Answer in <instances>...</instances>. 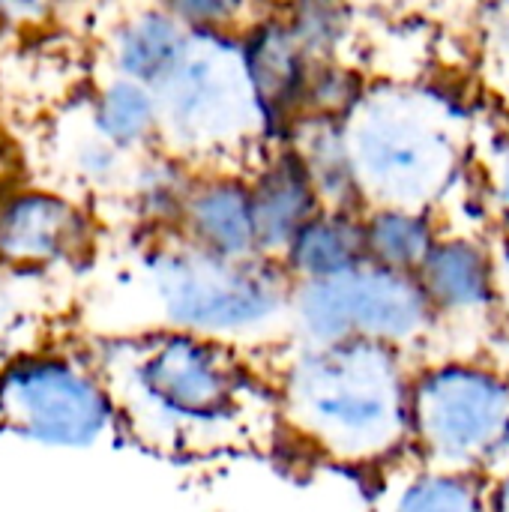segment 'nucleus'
<instances>
[{
    "mask_svg": "<svg viewBox=\"0 0 509 512\" xmlns=\"http://www.w3.org/2000/svg\"><path fill=\"white\" fill-rule=\"evenodd\" d=\"M411 384L399 348L300 345L273 384L279 414L336 459H378L411 438Z\"/></svg>",
    "mask_w": 509,
    "mask_h": 512,
    "instance_id": "2",
    "label": "nucleus"
},
{
    "mask_svg": "<svg viewBox=\"0 0 509 512\" xmlns=\"http://www.w3.org/2000/svg\"><path fill=\"white\" fill-rule=\"evenodd\" d=\"M135 285L156 318L153 330L228 345L288 318L294 291L291 276L276 261L219 258L177 237H165L141 252Z\"/></svg>",
    "mask_w": 509,
    "mask_h": 512,
    "instance_id": "4",
    "label": "nucleus"
},
{
    "mask_svg": "<svg viewBox=\"0 0 509 512\" xmlns=\"http://www.w3.org/2000/svg\"><path fill=\"white\" fill-rule=\"evenodd\" d=\"M288 321L300 345L375 342L399 351L426 339L438 324L417 276L375 264L339 279L294 285Z\"/></svg>",
    "mask_w": 509,
    "mask_h": 512,
    "instance_id": "7",
    "label": "nucleus"
},
{
    "mask_svg": "<svg viewBox=\"0 0 509 512\" xmlns=\"http://www.w3.org/2000/svg\"><path fill=\"white\" fill-rule=\"evenodd\" d=\"M159 144L183 159H222L246 150L267 129L249 81L243 42L192 30L189 51L156 90Z\"/></svg>",
    "mask_w": 509,
    "mask_h": 512,
    "instance_id": "5",
    "label": "nucleus"
},
{
    "mask_svg": "<svg viewBox=\"0 0 509 512\" xmlns=\"http://www.w3.org/2000/svg\"><path fill=\"white\" fill-rule=\"evenodd\" d=\"M366 264L363 216L336 210H321L282 258V267L294 285L339 279Z\"/></svg>",
    "mask_w": 509,
    "mask_h": 512,
    "instance_id": "15",
    "label": "nucleus"
},
{
    "mask_svg": "<svg viewBox=\"0 0 509 512\" xmlns=\"http://www.w3.org/2000/svg\"><path fill=\"white\" fill-rule=\"evenodd\" d=\"M495 309H501L504 324L509 330V258L498 261V306Z\"/></svg>",
    "mask_w": 509,
    "mask_h": 512,
    "instance_id": "23",
    "label": "nucleus"
},
{
    "mask_svg": "<svg viewBox=\"0 0 509 512\" xmlns=\"http://www.w3.org/2000/svg\"><path fill=\"white\" fill-rule=\"evenodd\" d=\"M390 512H489V486L477 474L426 468L402 486Z\"/></svg>",
    "mask_w": 509,
    "mask_h": 512,
    "instance_id": "19",
    "label": "nucleus"
},
{
    "mask_svg": "<svg viewBox=\"0 0 509 512\" xmlns=\"http://www.w3.org/2000/svg\"><path fill=\"white\" fill-rule=\"evenodd\" d=\"M417 282L435 318H471L498 306V258L474 237H438Z\"/></svg>",
    "mask_w": 509,
    "mask_h": 512,
    "instance_id": "13",
    "label": "nucleus"
},
{
    "mask_svg": "<svg viewBox=\"0 0 509 512\" xmlns=\"http://www.w3.org/2000/svg\"><path fill=\"white\" fill-rule=\"evenodd\" d=\"M342 126L366 210L429 213L465 159L462 117L426 90H369Z\"/></svg>",
    "mask_w": 509,
    "mask_h": 512,
    "instance_id": "3",
    "label": "nucleus"
},
{
    "mask_svg": "<svg viewBox=\"0 0 509 512\" xmlns=\"http://www.w3.org/2000/svg\"><path fill=\"white\" fill-rule=\"evenodd\" d=\"M87 120L105 141L132 156L159 147L156 93L120 75H111L93 90L87 102Z\"/></svg>",
    "mask_w": 509,
    "mask_h": 512,
    "instance_id": "17",
    "label": "nucleus"
},
{
    "mask_svg": "<svg viewBox=\"0 0 509 512\" xmlns=\"http://www.w3.org/2000/svg\"><path fill=\"white\" fill-rule=\"evenodd\" d=\"M0 432H3V426H0Z\"/></svg>",
    "mask_w": 509,
    "mask_h": 512,
    "instance_id": "24",
    "label": "nucleus"
},
{
    "mask_svg": "<svg viewBox=\"0 0 509 512\" xmlns=\"http://www.w3.org/2000/svg\"><path fill=\"white\" fill-rule=\"evenodd\" d=\"M486 192H489L492 210L498 213L504 231L509 234V132L495 144L486 162Z\"/></svg>",
    "mask_w": 509,
    "mask_h": 512,
    "instance_id": "21",
    "label": "nucleus"
},
{
    "mask_svg": "<svg viewBox=\"0 0 509 512\" xmlns=\"http://www.w3.org/2000/svg\"><path fill=\"white\" fill-rule=\"evenodd\" d=\"M363 243L369 264L417 276L420 264L438 243V231L429 213L375 207L363 213Z\"/></svg>",
    "mask_w": 509,
    "mask_h": 512,
    "instance_id": "18",
    "label": "nucleus"
},
{
    "mask_svg": "<svg viewBox=\"0 0 509 512\" xmlns=\"http://www.w3.org/2000/svg\"><path fill=\"white\" fill-rule=\"evenodd\" d=\"M192 30L168 6L129 9L108 36L114 75L156 90L183 63Z\"/></svg>",
    "mask_w": 509,
    "mask_h": 512,
    "instance_id": "14",
    "label": "nucleus"
},
{
    "mask_svg": "<svg viewBox=\"0 0 509 512\" xmlns=\"http://www.w3.org/2000/svg\"><path fill=\"white\" fill-rule=\"evenodd\" d=\"M189 30L198 33H222L231 36L240 18L249 15L246 3H228V0H189V3H165Z\"/></svg>",
    "mask_w": 509,
    "mask_h": 512,
    "instance_id": "20",
    "label": "nucleus"
},
{
    "mask_svg": "<svg viewBox=\"0 0 509 512\" xmlns=\"http://www.w3.org/2000/svg\"><path fill=\"white\" fill-rule=\"evenodd\" d=\"M243 54L267 129L291 135L300 126L306 93L321 60L300 45L282 15L252 27L243 39Z\"/></svg>",
    "mask_w": 509,
    "mask_h": 512,
    "instance_id": "11",
    "label": "nucleus"
},
{
    "mask_svg": "<svg viewBox=\"0 0 509 512\" xmlns=\"http://www.w3.org/2000/svg\"><path fill=\"white\" fill-rule=\"evenodd\" d=\"M96 228L90 213L51 189H18L0 198V267L39 270L84 264Z\"/></svg>",
    "mask_w": 509,
    "mask_h": 512,
    "instance_id": "9",
    "label": "nucleus"
},
{
    "mask_svg": "<svg viewBox=\"0 0 509 512\" xmlns=\"http://www.w3.org/2000/svg\"><path fill=\"white\" fill-rule=\"evenodd\" d=\"M291 150L303 162L324 210L336 213H366L357 171L351 162L348 138L342 120H312L300 123L291 135Z\"/></svg>",
    "mask_w": 509,
    "mask_h": 512,
    "instance_id": "16",
    "label": "nucleus"
},
{
    "mask_svg": "<svg viewBox=\"0 0 509 512\" xmlns=\"http://www.w3.org/2000/svg\"><path fill=\"white\" fill-rule=\"evenodd\" d=\"M93 366L117 420L159 453L204 456L246 447L279 414L264 384L234 345L171 330L108 336Z\"/></svg>",
    "mask_w": 509,
    "mask_h": 512,
    "instance_id": "1",
    "label": "nucleus"
},
{
    "mask_svg": "<svg viewBox=\"0 0 509 512\" xmlns=\"http://www.w3.org/2000/svg\"><path fill=\"white\" fill-rule=\"evenodd\" d=\"M165 228L171 237L219 258H261L252 225L249 180L222 168L189 174Z\"/></svg>",
    "mask_w": 509,
    "mask_h": 512,
    "instance_id": "10",
    "label": "nucleus"
},
{
    "mask_svg": "<svg viewBox=\"0 0 509 512\" xmlns=\"http://www.w3.org/2000/svg\"><path fill=\"white\" fill-rule=\"evenodd\" d=\"M411 441L429 471L477 474L509 453V378L504 372L447 360L411 384Z\"/></svg>",
    "mask_w": 509,
    "mask_h": 512,
    "instance_id": "6",
    "label": "nucleus"
},
{
    "mask_svg": "<svg viewBox=\"0 0 509 512\" xmlns=\"http://www.w3.org/2000/svg\"><path fill=\"white\" fill-rule=\"evenodd\" d=\"M117 423L93 366L57 351L18 354L0 369V426L48 447H93Z\"/></svg>",
    "mask_w": 509,
    "mask_h": 512,
    "instance_id": "8",
    "label": "nucleus"
},
{
    "mask_svg": "<svg viewBox=\"0 0 509 512\" xmlns=\"http://www.w3.org/2000/svg\"><path fill=\"white\" fill-rule=\"evenodd\" d=\"M489 512H509V471L489 486Z\"/></svg>",
    "mask_w": 509,
    "mask_h": 512,
    "instance_id": "22",
    "label": "nucleus"
},
{
    "mask_svg": "<svg viewBox=\"0 0 509 512\" xmlns=\"http://www.w3.org/2000/svg\"><path fill=\"white\" fill-rule=\"evenodd\" d=\"M249 204L258 255L282 264L297 234L324 210L321 198L291 147L267 156L249 177Z\"/></svg>",
    "mask_w": 509,
    "mask_h": 512,
    "instance_id": "12",
    "label": "nucleus"
}]
</instances>
